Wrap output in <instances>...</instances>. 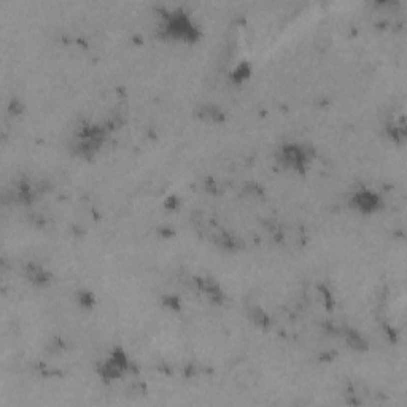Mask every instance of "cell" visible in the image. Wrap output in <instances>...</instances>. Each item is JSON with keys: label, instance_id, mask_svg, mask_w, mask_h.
<instances>
[{"label": "cell", "instance_id": "6da1fadb", "mask_svg": "<svg viewBox=\"0 0 407 407\" xmlns=\"http://www.w3.org/2000/svg\"><path fill=\"white\" fill-rule=\"evenodd\" d=\"M355 202L358 204V207H363L365 210H372L377 205V197L374 194H371L369 191H365V193L357 194Z\"/></svg>", "mask_w": 407, "mask_h": 407}]
</instances>
